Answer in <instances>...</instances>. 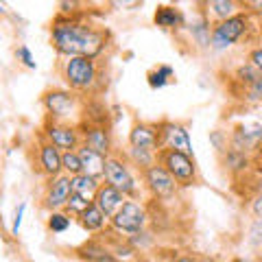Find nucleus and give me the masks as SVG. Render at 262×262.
<instances>
[{
	"label": "nucleus",
	"mask_w": 262,
	"mask_h": 262,
	"mask_svg": "<svg viewBox=\"0 0 262 262\" xmlns=\"http://www.w3.org/2000/svg\"><path fill=\"white\" fill-rule=\"evenodd\" d=\"M15 57H18V61H22L27 68H35V59H33V55L27 46H18V51H15Z\"/></svg>",
	"instance_id": "c85d7f7f"
},
{
	"label": "nucleus",
	"mask_w": 262,
	"mask_h": 262,
	"mask_svg": "<svg viewBox=\"0 0 262 262\" xmlns=\"http://www.w3.org/2000/svg\"><path fill=\"white\" fill-rule=\"evenodd\" d=\"M72 219L68 214H63V212H51V216H48V229L55 234H61L66 229L70 227Z\"/></svg>",
	"instance_id": "a878e982"
},
{
	"label": "nucleus",
	"mask_w": 262,
	"mask_h": 262,
	"mask_svg": "<svg viewBox=\"0 0 262 262\" xmlns=\"http://www.w3.org/2000/svg\"><path fill=\"white\" fill-rule=\"evenodd\" d=\"M160 129H162V149L192 155V140L184 125L164 120V122H160Z\"/></svg>",
	"instance_id": "9b49d317"
},
{
	"label": "nucleus",
	"mask_w": 262,
	"mask_h": 262,
	"mask_svg": "<svg viewBox=\"0 0 262 262\" xmlns=\"http://www.w3.org/2000/svg\"><path fill=\"white\" fill-rule=\"evenodd\" d=\"M61 168H63V175H68V177H77V175L83 173L79 153L77 151H63L61 153Z\"/></svg>",
	"instance_id": "5701e85b"
},
{
	"label": "nucleus",
	"mask_w": 262,
	"mask_h": 262,
	"mask_svg": "<svg viewBox=\"0 0 262 262\" xmlns=\"http://www.w3.org/2000/svg\"><path fill=\"white\" fill-rule=\"evenodd\" d=\"M125 201H127L125 194L118 192L116 188L110 186V184H101V186H98V190H96L94 199H92V203L107 219H112L114 214H116V212L122 208V203H125Z\"/></svg>",
	"instance_id": "4468645a"
},
{
	"label": "nucleus",
	"mask_w": 262,
	"mask_h": 262,
	"mask_svg": "<svg viewBox=\"0 0 262 262\" xmlns=\"http://www.w3.org/2000/svg\"><path fill=\"white\" fill-rule=\"evenodd\" d=\"M249 20L251 15L245 11V13H236L234 18L219 22L214 29H212V39L210 44L212 48L216 51H223V48H229L232 44H236L238 39L249 31Z\"/></svg>",
	"instance_id": "20e7f679"
},
{
	"label": "nucleus",
	"mask_w": 262,
	"mask_h": 262,
	"mask_svg": "<svg viewBox=\"0 0 262 262\" xmlns=\"http://www.w3.org/2000/svg\"><path fill=\"white\" fill-rule=\"evenodd\" d=\"M105 182L110 186H114L118 192L125 194V199L129 196L131 201L138 196V184L131 170L127 166V162H122L116 155H110L107 162H105Z\"/></svg>",
	"instance_id": "39448f33"
},
{
	"label": "nucleus",
	"mask_w": 262,
	"mask_h": 262,
	"mask_svg": "<svg viewBox=\"0 0 262 262\" xmlns=\"http://www.w3.org/2000/svg\"><path fill=\"white\" fill-rule=\"evenodd\" d=\"M63 81L70 90L88 92L96 83V61L90 57H70L63 66Z\"/></svg>",
	"instance_id": "7ed1b4c3"
},
{
	"label": "nucleus",
	"mask_w": 262,
	"mask_h": 262,
	"mask_svg": "<svg viewBox=\"0 0 262 262\" xmlns=\"http://www.w3.org/2000/svg\"><path fill=\"white\" fill-rule=\"evenodd\" d=\"M175 262H194L192 258H179V260H175Z\"/></svg>",
	"instance_id": "c9c22d12"
},
{
	"label": "nucleus",
	"mask_w": 262,
	"mask_h": 262,
	"mask_svg": "<svg viewBox=\"0 0 262 262\" xmlns=\"http://www.w3.org/2000/svg\"><path fill=\"white\" fill-rule=\"evenodd\" d=\"M42 103H44L48 118H53V120L70 118V116H75L79 110L77 96L72 94L70 90H48L42 96Z\"/></svg>",
	"instance_id": "6e6552de"
},
{
	"label": "nucleus",
	"mask_w": 262,
	"mask_h": 262,
	"mask_svg": "<svg viewBox=\"0 0 262 262\" xmlns=\"http://www.w3.org/2000/svg\"><path fill=\"white\" fill-rule=\"evenodd\" d=\"M249 63L256 68L260 75H262V46H258V48H253V51H249Z\"/></svg>",
	"instance_id": "c756f323"
},
{
	"label": "nucleus",
	"mask_w": 262,
	"mask_h": 262,
	"mask_svg": "<svg viewBox=\"0 0 262 262\" xmlns=\"http://www.w3.org/2000/svg\"><path fill=\"white\" fill-rule=\"evenodd\" d=\"M77 219H79V223H81V227H83L85 232H101V229L107 225V221H110L101 210L94 206V203H90V206L81 212Z\"/></svg>",
	"instance_id": "a211bd4d"
},
{
	"label": "nucleus",
	"mask_w": 262,
	"mask_h": 262,
	"mask_svg": "<svg viewBox=\"0 0 262 262\" xmlns=\"http://www.w3.org/2000/svg\"><path fill=\"white\" fill-rule=\"evenodd\" d=\"M238 7L241 3H234V0H210L208 3V9L212 11L214 18H219V22L234 18L238 13Z\"/></svg>",
	"instance_id": "412c9836"
},
{
	"label": "nucleus",
	"mask_w": 262,
	"mask_h": 262,
	"mask_svg": "<svg viewBox=\"0 0 262 262\" xmlns=\"http://www.w3.org/2000/svg\"><path fill=\"white\" fill-rule=\"evenodd\" d=\"M155 155H158V153H151V151H144V149H134V146H129V158H131V162H134L136 166L142 168V173L149 166H153L155 162H158Z\"/></svg>",
	"instance_id": "393cba45"
},
{
	"label": "nucleus",
	"mask_w": 262,
	"mask_h": 262,
	"mask_svg": "<svg viewBox=\"0 0 262 262\" xmlns=\"http://www.w3.org/2000/svg\"><path fill=\"white\" fill-rule=\"evenodd\" d=\"M42 131H44L42 136L53 146H57L61 153L63 151H77L81 146V131H79V127L66 125V122H61V120L46 118Z\"/></svg>",
	"instance_id": "0eeeda50"
},
{
	"label": "nucleus",
	"mask_w": 262,
	"mask_h": 262,
	"mask_svg": "<svg viewBox=\"0 0 262 262\" xmlns=\"http://www.w3.org/2000/svg\"><path fill=\"white\" fill-rule=\"evenodd\" d=\"M223 162H225L227 170H232V173H245V170L249 168L247 153H238V151H232V149L225 151V160Z\"/></svg>",
	"instance_id": "4be33fe9"
},
{
	"label": "nucleus",
	"mask_w": 262,
	"mask_h": 262,
	"mask_svg": "<svg viewBox=\"0 0 262 262\" xmlns=\"http://www.w3.org/2000/svg\"><path fill=\"white\" fill-rule=\"evenodd\" d=\"M81 144L94 149L96 153L110 158L112 153V131L110 125H90V122H81Z\"/></svg>",
	"instance_id": "f8f14e48"
},
{
	"label": "nucleus",
	"mask_w": 262,
	"mask_h": 262,
	"mask_svg": "<svg viewBox=\"0 0 262 262\" xmlns=\"http://www.w3.org/2000/svg\"><path fill=\"white\" fill-rule=\"evenodd\" d=\"M142 175H144V184L151 190L153 196H158V199H170V196L177 194V188H179L177 182L168 175L166 168L160 166L158 162L146 168Z\"/></svg>",
	"instance_id": "1a4fd4ad"
},
{
	"label": "nucleus",
	"mask_w": 262,
	"mask_h": 262,
	"mask_svg": "<svg viewBox=\"0 0 262 262\" xmlns=\"http://www.w3.org/2000/svg\"><path fill=\"white\" fill-rule=\"evenodd\" d=\"M103 262H118L116 258H110V260H103Z\"/></svg>",
	"instance_id": "e433bc0d"
},
{
	"label": "nucleus",
	"mask_w": 262,
	"mask_h": 262,
	"mask_svg": "<svg viewBox=\"0 0 262 262\" xmlns=\"http://www.w3.org/2000/svg\"><path fill=\"white\" fill-rule=\"evenodd\" d=\"M37 160H39V168H42V173L46 177H59L63 173L61 168V151L57 149V146H53L51 142L44 138V142L37 146Z\"/></svg>",
	"instance_id": "2eb2a0df"
},
{
	"label": "nucleus",
	"mask_w": 262,
	"mask_h": 262,
	"mask_svg": "<svg viewBox=\"0 0 262 262\" xmlns=\"http://www.w3.org/2000/svg\"><path fill=\"white\" fill-rule=\"evenodd\" d=\"M107 33L83 24L68 15H59L51 27V42L59 55L70 57H90L96 59V55L103 53Z\"/></svg>",
	"instance_id": "f257e3e1"
},
{
	"label": "nucleus",
	"mask_w": 262,
	"mask_h": 262,
	"mask_svg": "<svg viewBox=\"0 0 262 262\" xmlns=\"http://www.w3.org/2000/svg\"><path fill=\"white\" fill-rule=\"evenodd\" d=\"M153 22L158 24V27H162V29H177L179 24L184 22V18H182V13H179V9H175V7L162 5V7L155 9Z\"/></svg>",
	"instance_id": "6ab92c4d"
},
{
	"label": "nucleus",
	"mask_w": 262,
	"mask_h": 262,
	"mask_svg": "<svg viewBox=\"0 0 262 262\" xmlns=\"http://www.w3.org/2000/svg\"><path fill=\"white\" fill-rule=\"evenodd\" d=\"M77 253H79L81 260H88V262H103V260L114 258V253H112L107 247H105L101 241H96V238L83 243V245H81V247L77 249Z\"/></svg>",
	"instance_id": "f3484780"
},
{
	"label": "nucleus",
	"mask_w": 262,
	"mask_h": 262,
	"mask_svg": "<svg viewBox=\"0 0 262 262\" xmlns=\"http://www.w3.org/2000/svg\"><path fill=\"white\" fill-rule=\"evenodd\" d=\"M90 203H92L90 199H83V196H79V194H70V199H68V203H66V208H68L70 214L79 216L81 212H83L90 206Z\"/></svg>",
	"instance_id": "cd10ccee"
},
{
	"label": "nucleus",
	"mask_w": 262,
	"mask_h": 262,
	"mask_svg": "<svg viewBox=\"0 0 262 262\" xmlns=\"http://www.w3.org/2000/svg\"><path fill=\"white\" fill-rule=\"evenodd\" d=\"M243 7H247L249 15H262V0H251V3H243Z\"/></svg>",
	"instance_id": "473e14b6"
},
{
	"label": "nucleus",
	"mask_w": 262,
	"mask_h": 262,
	"mask_svg": "<svg viewBox=\"0 0 262 262\" xmlns=\"http://www.w3.org/2000/svg\"><path fill=\"white\" fill-rule=\"evenodd\" d=\"M79 158H81V166H83V175L88 177H94V179H101L105 177V162H107V158L101 153H96L94 149H90V146L81 144L79 149Z\"/></svg>",
	"instance_id": "dca6fc26"
},
{
	"label": "nucleus",
	"mask_w": 262,
	"mask_h": 262,
	"mask_svg": "<svg viewBox=\"0 0 262 262\" xmlns=\"http://www.w3.org/2000/svg\"><path fill=\"white\" fill-rule=\"evenodd\" d=\"M241 98L245 101H253V103H262V75L256 83H251L249 88H245L241 92Z\"/></svg>",
	"instance_id": "bb28decb"
},
{
	"label": "nucleus",
	"mask_w": 262,
	"mask_h": 262,
	"mask_svg": "<svg viewBox=\"0 0 262 262\" xmlns=\"http://www.w3.org/2000/svg\"><path fill=\"white\" fill-rule=\"evenodd\" d=\"M129 146H134V149H144V151H151V153L162 151V129H160V125L136 122L129 131Z\"/></svg>",
	"instance_id": "9d476101"
},
{
	"label": "nucleus",
	"mask_w": 262,
	"mask_h": 262,
	"mask_svg": "<svg viewBox=\"0 0 262 262\" xmlns=\"http://www.w3.org/2000/svg\"><path fill=\"white\" fill-rule=\"evenodd\" d=\"M112 227L120 234H129V236H136L140 234L144 225H146V212L138 201H125L122 208L110 219Z\"/></svg>",
	"instance_id": "423d86ee"
},
{
	"label": "nucleus",
	"mask_w": 262,
	"mask_h": 262,
	"mask_svg": "<svg viewBox=\"0 0 262 262\" xmlns=\"http://www.w3.org/2000/svg\"><path fill=\"white\" fill-rule=\"evenodd\" d=\"M251 212L258 216V221H262V192L256 194V199L251 201Z\"/></svg>",
	"instance_id": "72a5a7b5"
},
{
	"label": "nucleus",
	"mask_w": 262,
	"mask_h": 262,
	"mask_svg": "<svg viewBox=\"0 0 262 262\" xmlns=\"http://www.w3.org/2000/svg\"><path fill=\"white\" fill-rule=\"evenodd\" d=\"M70 194H72V186H70L68 175H59L51 179V184L46 188V194H44V208L51 212H59V208H66Z\"/></svg>",
	"instance_id": "ddd939ff"
},
{
	"label": "nucleus",
	"mask_w": 262,
	"mask_h": 262,
	"mask_svg": "<svg viewBox=\"0 0 262 262\" xmlns=\"http://www.w3.org/2000/svg\"><path fill=\"white\" fill-rule=\"evenodd\" d=\"M70 186H72V194H79V196H83V199L92 201L101 184H98V179L88 177V175L81 173L77 177H70Z\"/></svg>",
	"instance_id": "aec40b11"
},
{
	"label": "nucleus",
	"mask_w": 262,
	"mask_h": 262,
	"mask_svg": "<svg viewBox=\"0 0 262 262\" xmlns=\"http://www.w3.org/2000/svg\"><path fill=\"white\" fill-rule=\"evenodd\" d=\"M24 210H27V203H20L18 210H15V219H13V225H11V234H13V236H18V232H20V225H22Z\"/></svg>",
	"instance_id": "2f4dec72"
},
{
	"label": "nucleus",
	"mask_w": 262,
	"mask_h": 262,
	"mask_svg": "<svg viewBox=\"0 0 262 262\" xmlns=\"http://www.w3.org/2000/svg\"><path fill=\"white\" fill-rule=\"evenodd\" d=\"M170 79H173V68H170V66H158L155 70L149 72V85L153 90L164 88Z\"/></svg>",
	"instance_id": "b1692460"
},
{
	"label": "nucleus",
	"mask_w": 262,
	"mask_h": 262,
	"mask_svg": "<svg viewBox=\"0 0 262 262\" xmlns=\"http://www.w3.org/2000/svg\"><path fill=\"white\" fill-rule=\"evenodd\" d=\"M249 243L253 245V247H260V245H262V221H258V223L251 227V232H249Z\"/></svg>",
	"instance_id": "7c9ffc66"
},
{
	"label": "nucleus",
	"mask_w": 262,
	"mask_h": 262,
	"mask_svg": "<svg viewBox=\"0 0 262 262\" xmlns=\"http://www.w3.org/2000/svg\"><path fill=\"white\" fill-rule=\"evenodd\" d=\"M253 162H256V166H258V170H260V173H262V142L256 146V160H253Z\"/></svg>",
	"instance_id": "f704fd0d"
},
{
	"label": "nucleus",
	"mask_w": 262,
	"mask_h": 262,
	"mask_svg": "<svg viewBox=\"0 0 262 262\" xmlns=\"http://www.w3.org/2000/svg\"><path fill=\"white\" fill-rule=\"evenodd\" d=\"M158 164L168 170V175L175 179L177 186L188 188L196 184V164L192 160V155L179 153V151H170V149H162L158 151Z\"/></svg>",
	"instance_id": "f03ea898"
}]
</instances>
